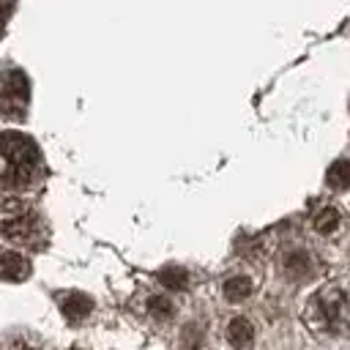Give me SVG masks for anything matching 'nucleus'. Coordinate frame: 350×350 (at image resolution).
Listing matches in <instances>:
<instances>
[{
	"label": "nucleus",
	"mask_w": 350,
	"mask_h": 350,
	"mask_svg": "<svg viewBox=\"0 0 350 350\" xmlns=\"http://www.w3.org/2000/svg\"><path fill=\"white\" fill-rule=\"evenodd\" d=\"M30 276V262L19 252H5L0 254V279L5 282H22Z\"/></svg>",
	"instance_id": "nucleus-5"
},
{
	"label": "nucleus",
	"mask_w": 350,
	"mask_h": 350,
	"mask_svg": "<svg viewBox=\"0 0 350 350\" xmlns=\"http://www.w3.org/2000/svg\"><path fill=\"white\" fill-rule=\"evenodd\" d=\"M227 339H230L232 347L246 350V347L254 342V328H252V323H249L246 317H232L230 325H227Z\"/></svg>",
	"instance_id": "nucleus-7"
},
{
	"label": "nucleus",
	"mask_w": 350,
	"mask_h": 350,
	"mask_svg": "<svg viewBox=\"0 0 350 350\" xmlns=\"http://www.w3.org/2000/svg\"><path fill=\"white\" fill-rule=\"evenodd\" d=\"M282 265H284V273L290 279H306L312 273V260L306 252H290Z\"/></svg>",
	"instance_id": "nucleus-8"
},
{
	"label": "nucleus",
	"mask_w": 350,
	"mask_h": 350,
	"mask_svg": "<svg viewBox=\"0 0 350 350\" xmlns=\"http://www.w3.org/2000/svg\"><path fill=\"white\" fill-rule=\"evenodd\" d=\"M0 230L11 243H36L41 238L38 213L19 197L0 200Z\"/></svg>",
	"instance_id": "nucleus-2"
},
{
	"label": "nucleus",
	"mask_w": 350,
	"mask_h": 350,
	"mask_svg": "<svg viewBox=\"0 0 350 350\" xmlns=\"http://www.w3.org/2000/svg\"><path fill=\"white\" fill-rule=\"evenodd\" d=\"M159 282L167 290H183L189 284V273L183 268H178V265H167V268L159 271Z\"/></svg>",
	"instance_id": "nucleus-12"
},
{
	"label": "nucleus",
	"mask_w": 350,
	"mask_h": 350,
	"mask_svg": "<svg viewBox=\"0 0 350 350\" xmlns=\"http://www.w3.org/2000/svg\"><path fill=\"white\" fill-rule=\"evenodd\" d=\"M11 3H14V0H0V22L5 19V14H8V8H11Z\"/></svg>",
	"instance_id": "nucleus-14"
},
{
	"label": "nucleus",
	"mask_w": 350,
	"mask_h": 350,
	"mask_svg": "<svg viewBox=\"0 0 350 350\" xmlns=\"http://www.w3.org/2000/svg\"><path fill=\"white\" fill-rule=\"evenodd\" d=\"M60 309H63V314L71 320V323H79V320H85L88 314H90V309H93V301L85 295V293H66V295H60Z\"/></svg>",
	"instance_id": "nucleus-6"
},
{
	"label": "nucleus",
	"mask_w": 350,
	"mask_h": 350,
	"mask_svg": "<svg viewBox=\"0 0 350 350\" xmlns=\"http://www.w3.org/2000/svg\"><path fill=\"white\" fill-rule=\"evenodd\" d=\"M249 293H252V282H249L246 276H230V279L224 282V298L232 301V304L249 298Z\"/></svg>",
	"instance_id": "nucleus-11"
},
{
	"label": "nucleus",
	"mask_w": 350,
	"mask_h": 350,
	"mask_svg": "<svg viewBox=\"0 0 350 350\" xmlns=\"http://www.w3.org/2000/svg\"><path fill=\"white\" fill-rule=\"evenodd\" d=\"M41 170V153L36 142L19 131L0 134V186L25 189Z\"/></svg>",
	"instance_id": "nucleus-1"
},
{
	"label": "nucleus",
	"mask_w": 350,
	"mask_h": 350,
	"mask_svg": "<svg viewBox=\"0 0 350 350\" xmlns=\"http://www.w3.org/2000/svg\"><path fill=\"white\" fill-rule=\"evenodd\" d=\"M312 224H314V230H317L320 235H331V232L339 227V211H336L334 205H323V208L314 213Z\"/></svg>",
	"instance_id": "nucleus-10"
},
{
	"label": "nucleus",
	"mask_w": 350,
	"mask_h": 350,
	"mask_svg": "<svg viewBox=\"0 0 350 350\" xmlns=\"http://www.w3.org/2000/svg\"><path fill=\"white\" fill-rule=\"evenodd\" d=\"M325 183L334 189V191H345L350 186V161L347 159H339L328 167L325 172Z\"/></svg>",
	"instance_id": "nucleus-9"
},
{
	"label": "nucleus",
	"mask_w": 350,
	"mask_h": 350,
	"mask_svg": "<svg viewBox=\"0 0 350 350\" xmlns=\"http://www.w3.org/2000/svg\"><path fill=\"white\" fill-rule=\"evenodd\" d=\"M27 98H30L27 77L19 68L0 71V115L11 120H22L27 112Z\"/></svg>",
	"instance_id": "nucleus-4"
},
{
	"label": "nucleus",
	"mask_w": 350,
	"mask_h": 350,
	"mask_svg": "<svg viewBox=\"0 0 350 350\" xmlns=\"http://www.w3.org/2000/svg\"><path fill=\"white\" fill-rule=\"evenodd\" d=\"M148 309H150V314L159 317V320H167V317L172 314V304H170L164 295H153V298L148 301Z\"/></svg>",
	"instance_id": "nucleus-13"
},
{
	"label": "nucleus",
	"mask_w": 350,
	"mask_h": 350,
	"mask_svg": "<svg viewBox=\"0 0 350 350\" xmlns=\"http://www.w3.org/2000/svg\"><path fill=\"white\" fill-rule=\"evenodd\" d=\"M309 312L314 317V323L328 331V334H345L350 328V298L342 287L331 284V287H323L312 304H309Z\"/></svg>",
	"instance_id": "nucleus-3"
}]
</instances>
